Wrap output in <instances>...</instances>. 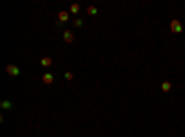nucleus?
I'll list each match as a JSON object with an SVG mask.
<instances>
[{"label": "nucleus", "mask_w": 185, "mask_h": 137, "mask_svg": "<svg viewBox=\"0 0 185 137\" xmlns=\"http://www.w3.org/2000/svg\"><path fill=\"white\" fill-rule=\"evenodd\" d=\"M6 72L11 76V78H17V76L21 74V69L17 67V65H13V63H9V65H6Z\"/></svg>", "instance_id": "nucleus-1"}, {"label": "nucleus", "mask_w": 185, "mask_h": 137, "mask_svg": "<svg viewBox=\"0 0 185 137\" xmlns=\"http://www.w3.org/2000/svg\"><path fill=\"white\" fill-rule=\"evenodd\" d=\"M170 32H174V34H181L183 32V26H181V22L178 19H172L170 21Z\"/></svg>", "instance_id": "nucleus-2"}, {"label": "nucleus", "mask_w": 185, "mask_h": 137, "mask_svg": "<svg viewBox=\"0 0 185 137\" xmlns=\"http://www.w3.org/2000/svg\"><path fill=\"white\" fill-rule=\"evenodd\" d=\"M41 80H43V83L50 85V83H54V74H52V72H44V74L41 76Z\"/></svg>", "instance_id": "nucleus-3"}, {"label": "nucleus", "mask_w": 185, "mask_h": 137, "mask_svg": "<svg viewBox=\"0 0 185 137\" xmlns=\"http://www.w3.org/2000/svg\"><path fill=\"white\" fill-rule=\"evenodd\" d=\"M63 41H65V43H69V44L74 41V34L70 32V30H65V32H63Z\"/></svg>", "instance_id": "nucleus-4"}, {"label": "nucleus", "mask_w": 185, "mask_h": 137, "mask_svg": "<svg viewBox=\"0 0 185 137\" xmlns=\"http://www.w3.org/2000/svg\"><path fill=\"white\" fill-rule=\"evenodd\" d=\"M57 19H59V22H67L70 19V13L69 11H59L57 13Z\"/></svg>", "instance_id": "nucleus-5"}, {"label": "nucleus", "mask_w": 185, "mask_h": 137, "mask_svg": "<svg viewBox=\"0 0 185 137\" xmlns=\"http://www.w3.org/2000/svg\"><path fill=\"white\" fill-rule=\"evenodd\" d=\"M52 63H54V59H52V57H48V56L41 59V65H43V67H50Z\"/></svg>", "instance_id": "nucleus-6"}, {"label": "nucleus", "mask_w": 185, "mask_h": 137, "mask_svg": "<svg viewBox=\"0 0 185 137\" xmlns=\"http://www.w3.org/2000/svg\"><path fill=\"white\" fill-rule=\"evenodd\" d=\"M170 89H172V83L170 82H163L161 83V91H163V93H168Z\"/></svg>", "instance_id": "nucleus-7"}, {"label": "nucleus", "mask_w": 185, "mask_h": 137, "mask_svg": "<svg viewBox=\"0 0 185 137\" xmlns=\"http://www.w3.org/2000/svg\"><path fill=\"white\" fill-rule=\"evenodd\" d=\"M85 13H87V15H91V17H92V15H96V13H98V9H96V6H87Z\"/></svg>", "instance_id": "nucleus-8"}, {"label": "nucleus", "mask_w": 185, "mask_h": 137, "mask_svg": "<svg viewBox=\"0 0 185 137\" xmlns=\"http://www.w3.org/2000/svg\"><path fill=\"white\" fill-rule=\"evenodd\" d=\"M0 106H2V109H11L13 108V104H11V100H2V104H0Z\"/></svg>", "instance_id": "nucleus-9"}, {"label": "nucleus", "mask_w": 185, "mask_h": 137, "mask_svg": "<svg viewBox=\"0 0 185 137\" xmlns=\"http://www.w3.org/2000/svg\"><path fill=\"white\" fill-rule=\"evenodd\" d=\"M70 13H74V15L80 13V4H78V2H74V4L70 6Z\"/></svg>", "instance_id": "nucleus-10"}, {"label": "nucleus", "mask_w": 185, "mask_h": 137, "mask_svg": "<svg viewBox=\"0 0 185 137\" xmlns=\"http://www.w3.org/2000/svg\"><path fill=\"white\" fill-rule=\"evenodd\" d=\"M72 78H74V74H72L70 70H69V72H65V80H67V82H70Z\"/></svg>", "instance_id": "nucleus-11"}, {"label": "nucleus", "mask_w": 185, "mask_h": 137, "mask_svg": "<svg viewBox=\"0 0 185 137\" xmlns=\"http://www.w3.org/2000/svg\"><path fill=\"white\" fill-rule=\"evenodd\" d=\"M82 24H83V22H82V19H76V21H74V26H76V28H80Z\"/></svg>", "instance_id": "nucleus-12"}]
</instances>
